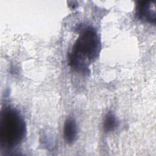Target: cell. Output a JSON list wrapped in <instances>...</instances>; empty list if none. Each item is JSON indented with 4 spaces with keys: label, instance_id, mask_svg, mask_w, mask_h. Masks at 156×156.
Instances as JSON below:
<instances>
[{
    "label": "cell",
    "instance_id": "obj_2",
    "mask_svg": "<svg viewBox=\"0 0 156 156\" xmlns=\"http://www.w3.org/2000/svg\"><path fill=\"white\" fill-rule=\"evenodd\" d=\"M26 134V122L15 108L6 107L0 115V145L5 149L18 146Z\"/></svg>",
    "mask_w": 156,
    "mask_h": 156
},
{
    "label": "cell",
    "instance_id": "obj_3",
    "mask_svg": "<svg viewBox=\"0 0 156 156\" xmlns=\"http://www.w3.org/2000/svg\"><path fill=\"white\" fill-rule=\"evenodd\" d=\"M156 2L154 1H141L138 2L136 13L141 20L155 24L156 15Z\"/></svg>",
    "mask_w": 156,
    "mask_h": 156
},
{
    "label": "cell",
    "instance_id": "obj_1",
    "mask_svg": "<svg viewBox=\"0 0 156 156\" xmlns=\"http://www.w3.org/2000/svg\"><path fill=\"white\" fill-rule=\"evenodd\" d=\"M101 49V40L92 27L84 28L68 54L69 65L74 70L87 74L90 65L98 57Z\"/></svg>",
    "mask_w": 156,
    "mask_h": 156
},
{
    "label": "cell",
    "instance_id": "obj_5",
    "mask_svg": "<svg viewBox=\"0 0 156 156\" xmlns=\"http://www.w3.org/2000/svg\"><path fill=\"white\" fill-rule=\"evenodd\" d=\"M118 126V121L115 115L112 112H108L105 116L103 128L105 132L113 131Z\"/></svg>",
    "mask_w": 156,
    "mask_h": 156
},
{
    "label": "cell",
    "instance_id": "obj_4",
    "mask_svg": "<svg viewBox=\"0 0 156 156\" xmlns=\"http://www.w3.org/2000/svg\"><path fill=\"white\" fill-rule=\"evenodd\" d=\"M63 136L65 141L68 144L73 143L77 139V123L75 119L72 117H68L64 123Z\"/></svg>",
    "mask_w": 156,
    "mask_h": 156
}]
</instances>
